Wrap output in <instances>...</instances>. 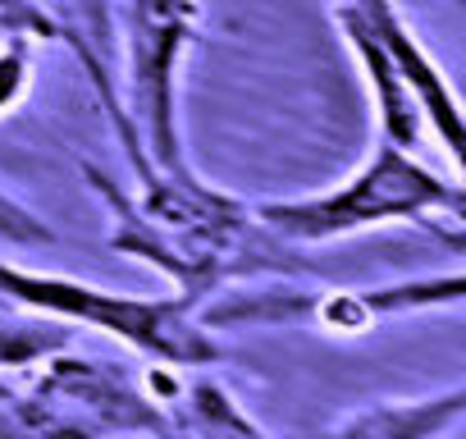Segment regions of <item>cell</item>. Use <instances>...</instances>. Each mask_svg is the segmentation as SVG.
Returning a JSON list of instances; mask_svg holds the SVG:
<instances>
[{"mask_svg":"<svg viewBox=\"0 0 466 439\" xmlns=\"http://www.w3.org/2000/svg\"><path fill=\"white\" fill-rule=\"evenodd\" d=\"M92 192L110 206V248L160 271L174 293L197 307L219 289L248 280H298L311 275L302 248L279 239L261 210L206 183L192 165L147 169L142 183L124 192L96 165H83Z\"/></svg>","mask_w":466,"mask_h":439,"instance_id":"6da1fadb","label":"cell"},{"mask_svg":"<svg viewBox=\"0 0 466 439\" xmlns=\"http://www.w3.org/2000/svg\"><path fill=\"white\" fill-rule=\"evenodd\" d=\"M257 210L293 248H320L380 225H402V220H443L452 234H461L466 192L457 169L439 174L425 160V151H407L380 138L375 151L343 183L307 197L257 201Z\"/></svg>","mask_w":466,"mask_h":439,"instance_id":"7a4b0ae2","label":"cell"},{"mask_svg":"<svg viewBox=\"0 0 466 439\" xmlns=\"http://www.w3.org/2000/svg\"><path fill=\"white\" fill-rule=\"evenodd\" d=\"M0 302L42 311L65 325H87L124 348H133L147 362L165 366H210L219 362V343L210 325L201 321V307L183 293L165 298H142V293H119V289H96L74 275H51L33 266H15L0 257Z\"/></svg>","mask_w":466,"mask_h":439,"instance_id":"3957f363","label":"cell"},{"mask_svg":"<svg viewBox=\"0 0 466 439\" xmlns=\"http://www.w3.org/2000/svg\"><path fill=\"white\" fill-rule=\"evenodd\" d=\"M201 33L197 0H124V147L137 174L192 165L178 133V69Z\"/></svg>","mask_w":466,"mask_h":439,"instance_id":"277c9868","label":"cell"},{"mask_svg":"<svg viewBox=\"0 0 466 439\" xmlns=\"http://www.w3.org/2000/svg\"><path fill=\"white\" fill-rule=\"evenodd\" d=\"M174 434L160 403L147 393L142 375L119 362L74 357L69 348L37 362V371L15 384L10 434Z\"/></svg>","mask_w":466,"mask_h":439,"instance_id":"5b68a950","label":"cell"},{"mask_svg":"<svg viewBox=\"0 0 466 439\" xmlns=\"http://www.w3.org/2000/svg\"><path fill=\"white\" fill-rule=\"evenodd\" d=\"M238 289V284H233ZM466 293L461 271L448 275H420V280H398V284H380V289H320V293H293V289H275V293H215L201 302V321L210 330L219 325H311L325 334H370L375 325L393 321V316H416L430 307H457Z\"/></svg>","mask_w":466,"mask_h":439,"instance_id":"8992f818","label":"cell"},{"mask_svg":"<svg viewBox=\"0 0 466 439\" xmlns=\"http://www.w3.org/2000/svg\"><path fill=\"white\" fill-rule=\"evenodd\" d=\"M334 15L352 19L380 46V56L398 69V78L416 97V106L430 124V138L439 142L448 165L461 169V110H457V97H452L443 69L430 60V51L411 33V24L402 19V10L393 5V0H334Z\"/></svg>","mask_w":466,"mask_h":439,"instance_id":"52a82bcc","label":"cell"},{"mask_svg":"<svg viewBox=\"0 0 466 439\" xmlns=\"http://www.w3.org/2000/svg\"><path fill=\"white\" fill-rule=\"evenodd\" d=\"M466 412V389L452 384L434 398H398V403H370L366 412H348L334 421V434H370V439H430L443 430H457Z\"/></svg>","mask_w":466,"mask_h":439,"instance_id":"ba28073f","label":"cell"},{"mask_svg":"<svg viewBox=\"0 0 466 439\" xmlns=\"http://www.w3.org/2000/svg\"><path fill=\"white\" fill-rule=\"evenodd\" d=\"M69 339H74V325L0 302V371H28L42 357L69 348Z\"/></svg>","mask_w":466,"mask_h":439,"instance_id":"9c48e42d","label":"cell"},{"mask_svg":"<svg viewBox=\"0 0 466 439\" xmlns=\"http://www.w3.org/2000/svg\"><path fill=\"white\" fill-rule=\"evenodd\" d=\"M15 42H74V33L42 0H0V46Z\"/></svg>","mask_w":466,"mask_h":439,"instance_id":"30bf717a","label":"cell"},{"mask_svg":"<svg viewBox=\"0 0 466 439\" xmlns=\"http://www.w3.org/2000/svg\"><path fill=\"white\" fill-rule=\"evenodd\" d=\"M0 243H10V248H56L60 234L37 210H28L19 197H10L5 188H0Z\"/></svg>","mask_w":466,"mask_h":439,"instance_id":"8fae6325","label":"cell"},{"mask_svg":"<svg viewBox=\"0 0 466 439\" xmlns=\"http://www.w3.org/2000/svg\"><path fill=\"white\" fill-rule=\"evenodd\" d=\"M33 87V56H28V42H15V46H0V119H5Z\"/></svg>","mask_w":466,"mask_h":439,"instance_id":"7c38bea8","label":"cell"}]
</instances>
